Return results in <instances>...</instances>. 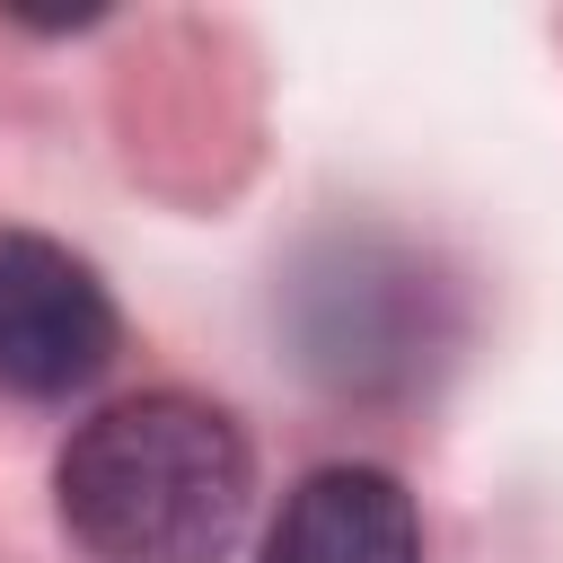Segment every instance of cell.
Segmentation results:
<instances>
[{
	"label": "cell",
	"mask_w": 563,
	"mask_h": 563,
	"mask_svg": "<svg viewBox=\"0 0 563 563\" xmlns=\"http://www.w3.org/2000/svg\"><path fill=\"white\" fill-rule=\"evenodd\" d=\"M114 361L106 282L35 229H0V387L26 405H62L97 387Z\"/></svg>",
	"instance_id": "cell-2"
},
{
	"label": "cell",
	"mask_w": 563,
	"mask_h": 563,
	"mask_svg": "<svg viewBox=\"0 0 563 563\" xmlns=\"http://www.w3.org/2000/svg\"><path fill=\"white\" fill-rule=\"evenodd\" d=\"M264 563H422V510L387 466H317L264 528Z\"/></svg>",
	"instance_id": "cell-3"
},
{
	"label": "cell",
	"mask_w": 563,
	"mask_h": 563,
	"mask_svg": "<svg viewBox=\"0 0 563 563\" xmlns=\"http://www.w3.org/2000/svg\"><path fill=\"white\" fill-rule=\"evenodd\" d=\"M53 510L88 563H229L255 510V449L202 396H123L53 457Z\"/></svg>",
	"instance_id": "cell-1"
}]
</instances>
